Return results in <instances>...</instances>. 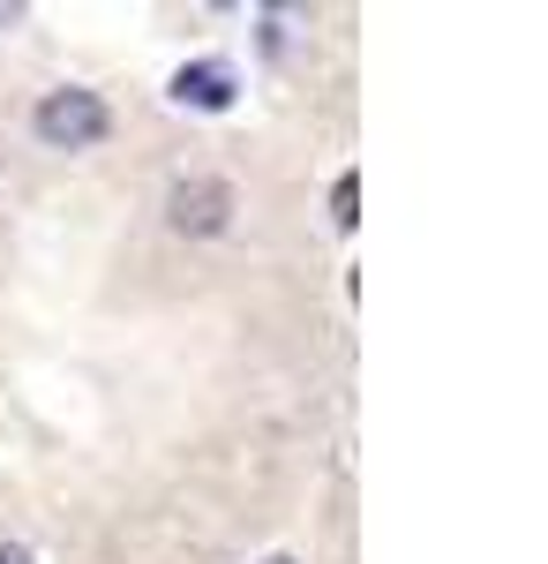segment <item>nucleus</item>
<instances>
[{
	"mask_svg": "<svg viewBox=\"0 0 548 564\" xmlns=\"http://www.w3.org/2000/svg\"><path fill=\"white\" fill-rule=\"evenodd\" d=\"M39 135L53 151H90L98 135H106V106H98V90H53L39 106Z\"/></svg>",
	"mask_w": 548,
	"mask_h": 564,
	"instance_id": "obj_1",
	"label": "nucleus"
},
{
	"mask_svg": "<svg viewBox=\"0 0 548 564\" xmlns=\"http://www.w3.org/2000/svg\"><path fill=\"white\" fill-rule=\"evenodd\" d=\"M226 212H233V188L226 181H180L173 188V226L180 234H218Z\"/></svg>",
	"mask_w": 548,
	"mask_h": 564,
	"instance_id": "obj_2",
	"label": "nucleus"
},
{
	"mask_svg": "<svg viewBox=\"0 0 548 564\" xmlns=\"http://www.w3.org/2000/svg\"><path fill=\"white\" fill-rule=\"evenodd\" d=\"M173 98L196 106V113H226V106H233V68H226V61H196V68L173 76Z\"/></svg>",
	"mask_w": 548,
	"mask_h": 564,
	"instance_id": "obj_3",
	"label": "nucleus"
},
{
	"mask_svg": "<svg viewBox=\"0 0 548 564\" xmlns=\"http://www.w3.org/2000/svg\"><path fill=\"white\" fill-rule=\"evenodd\" d=\"M353 196H361V188H353V174H346L331 188V218H338V226H353Z\"/></svg>",
	"mask_w": 548,
	"mask_h": 564,
	"instance_id": "obj_4",
	"label": "nucleus"
},
{
	"mask_svg": "<svg viewBox=\"0 0 548 564\" xmlns=\"http://www.w3.org/2000/svg\"><path fill=\"white\" fill-rule=\"evenodd\" d=\"M0 564H31V550H15V542H0Z\"/></svg>",
	"mask_w": 548,
	"mask_h": 564,
	"instance_id": "obj_5",
	"label": "nucleus"
},
{
	"mask_svg": "<svg viewBox=\"0 0 548 564\" xmlns=\"http://www.w3.org/2000/svg\"><path fill=\"white\" fill-rule=\"evenodd\" d=\"M263 564H294V557H263Z\"/></svg>",
	"mask_w": 548,
	"mask_h": 564,
	"instance_id": "obj_6",
	"label": "nucleus"
}]
</instances>
